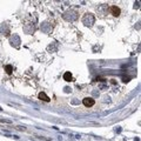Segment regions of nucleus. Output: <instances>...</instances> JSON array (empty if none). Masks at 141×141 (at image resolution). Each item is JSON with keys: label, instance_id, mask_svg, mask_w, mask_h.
I'll return each mask as SVG.
<instances>
[{"label": "nucleus", "instance_id": "nucleus-5", "mask_svg": "<svg viewBox=\"0 0 141 141\" xmlns=\"http://www.w3.org/2000/svg\"><path fill=\"white\" fill-rule=\"evenodd\" d=\"M5 71H6L7 74H12V72H13V67H12L11 65H7V66H5Z\"/></svg>", "mask_w": 141, "mask_h": 141}, {"label": "nucleus", "instance_id": "nucleus-4", "mask_svg": "<svg viewBox=\"0 0 141 141\" xmlns=\"http://www.w3.org/2000/svg\"><path fill=\"white\" fill-rule=\"evenodd\" d=\"M64 79H65L66 81H72V80H73V77H72V74H71L69 72H66V73L64 74Z\"/></svg>", "mask_w": 141, "mask_h": 141}, {"label": "nucleus", "instance_id": "nucleus-3", "mask_svg": "<svg viewBox=\"0 0 141 141\" xmlns=\"http://www.w3.org/2000/svg\"><path fill=\"white\" fill-rule=\"evenodd\" d=\"M39 99H40V100H42V101H46V102H48V101H49V98H48L45 93H42V92H41V93H39Z\"/></svg>", "mask_w": 141, "mask_h": 141}, {"label": "nucleus", "instance_id": "nucleus-1", "mask_svg": "<svg viewBox=\"0 0 141 141\" xmlns=\"http://www.w3.org/2000/svg\"><path fill=\"white\" fill-rule=\"evenodd\" d=\"M82 104H84V106H86V107H92V106L95 104V101H94V99H92V98H85V99L82 100Z\"/></svg>", "mask_w": 141, "mask_h": 141}, {"label": "nucleus", "instance_id": "nucleus-2", "mask_svg": "<svg viewBox=\"0 0 141 141\" xmlns=\"http://www.w3.org/2000/svg\"><path fill=\"white\" fill-rule=\"evenodd\" d=\"M111 12H112V14H113L114 16H118V15L120 14V8H119L118 6H112Z\"/></svg>", "mask_w": 141, "mask_h": 141}]
</instances>
